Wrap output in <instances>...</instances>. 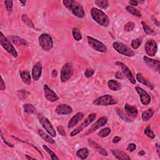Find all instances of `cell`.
Instances as JSON below:
<instances>
[{
  "label": "cell",
  "mask_w": 160,
  "mask_h": 160,
  "mask_svg": "<svg viewBox=\"0 0 160 160\" xmlns=\"http://www.w3.org/2000/svg\"><path fill=\"white\" fill-rule=\"evenodd\" d=\"M63 3L64 6L70 10L77 17L80 18L85 17V13L83 7L78 2L73 1V0H65V1H63Z\"/></svg>",
  "instance_id": "1"
},
{
  "label": "cell",
  "mask_w": 160,
  "mask_h": 160,
  "mask_svg": "<svg viewBox=\"0 0 160 160\" xmlns=\"http://www.w3.org/2000/svg\"><path fill=\"white\" fill-rule=\"evenodd\" d=\"M91 14L93 19L100 26L108 27L110 24V20L108 16L99 9L96 8H93L91 10Z\"/></svg>",
  "instance_id": "2"
},
{
  "label": "cell",
  "mask_w": 160,
  "mask_h": 160,
  "mask_svg": "<svg viewBox=\"0 0 160 160\" xmlns=\"http://www.w3.org/2000/svg\"><path fill=\"white\" fill-rule=\"evenodd\" d=\"M39 45L41 48L45 52H48L51 50L53 47V41L52 36L43 33L38 38Z\"/></svg>",
  "instance_id": "3"
},
{
  "label": "cell",
  "mask_w": 160,
  "mask_h": 160,
  "mask_svg": "<svg viewBox=\"0 0 160 160\" xmlns=\"http://www.w3.org/2000/svg\"><path fill=\"white\" fill-rule=\"evenodd\" d=\"M0 43H1L2 46L3 47V48L6 50V51L11 54V55H13V57L16 58L18 56V53L16 52L14 47L11 43L10 39L6 38L3 34L2 32H1V33H0Z\"/></svg>",
  "instance_id": "4"
},
{
  "label": "cell",
  "mask_w": 160,
  "mask_h": 160,
  "mask_svg": "<svg viewBox=\"0 0 160 160\" xmlns=\"http://www.w3.org/2000/svg\"><path fill=\"white\" fill-rule=\"evenodd\" d=\"M113 47L117 52L121 55L129 57H131L134 55V53L132 49L124 43H121V42H114L113 43Z\"/></svg>",
  "instance_id": "5"
},
{
  "label": "cell",
  "mask_w": 160,
  "mask_h": 160,
  "mask_svg": "<svg viewBox=\"0 0 160 160\" xmlns=\"http://www.w3.org/2000/svg\"><path fill=\"white\" fill-rule=\"evenodd\" d=\"M39 121L40 122L41 124L43 126V128L46 130V131L52 137H56V131L52 125L51 123L48 120L46 117L43 116L42 115H39L38 116Z\"/></svg>",
  "instance_id": "6"
},
{
  "label": "cell",
  "mask_w": 160,
  "mask_h": 160,
  "mask_svg": "<svg viewBox=\"0 0 160 160\" xmlns=\"http://www.w3.org/2000/svg\"><path fill=\"white\" fill-rule=\"evenodd\" d=\"M117 101L109 95L100 96L93 102V104L96 106H109L115 105Z\"/></svg>",
  "instance_id": "7"
},
{
  "label": "cell",
  "mask_w": 160,
  "mask_h": 160,
  "mask_svg": "<svg viewBox=\"0 0 160 160\" xmlns=\"http://www.w3.org/2000/svg\"><path fill=\"white\" fill-rule=\"evenodd\" d=\"M73 74V66L70 63H66L61 68L60 78L63 83L68 81L72 77Z\"/></svg>",
  "instance_id": "8"
},
{
  "label": "cell",
  "mask_w": 160,
  "mask_h": 160,
  "mask_svg": "<svg viewBox=\"0 0 160 160\" xmlns=\"http://www.w3.org/2000/svg\"><path fill=\"white\" fill-rule=\"evenodd\" d=\"M87 39L89 45L95 51L101 53H106L107 52L106 46L101 41L90 36H88Z\"/></svg>",
  "instance_id": "9"
},
{
  "label": "cell",
  "mask_w": 160,
  "mask_h": 160,
  "mask_svg": "<svg viewBox=\"0 0 160 160\" xmlns=\"http://www.w3.org/2000/svg\"><path fill=\"white\" fill-rule=\"evenodd\" d=\"M96 115L95 113L90 114L87 118L85 121H84V122L79 126V127H78L77 129H75L74 130H73L70 133V136L71 137H73L76 135H77L78 134H79L81 131H82L84 129L86 128L89 124H91L93 121H94V120L96 118Z\"/></svg>",
  "instance_id": "10"
},
{
  "label": "cell",
  "mask_w": 160,
  "mask_h": 160,
  "mask_svg": "<svg viewBox=\"0 0 160 160\" xmlns=\"http://www.w3.org/2000/svg\"><path fill=\"white\" fill-rule=\"evenodd\" d=\"M145 52L150 56H155L158 51V46L156 42L153 39H149L145 45Z\"/></svg>",
  "instance_id": "11"
},
{
  "label": "cell",
  "mask_w": 160,
  "mask_h": 160,
  "mask_svg": "<svg viewBox=\"0 0 160 160\" xmlns=\"http://www.w3.org/2000/svg\"><path fill=\"white\" fill-rule=\"evenodd\" d=\"M135 89L140 95L141 103L143 105H148L151 102V97L149 95L144 89L138 86H136L135 88Z\"/></svg>",
  "instance_id": "12"
},
{
  "label": "cell",
  "mask_w": 160,
  "mask_h": 160,
  "mask_svg": "<svg viewBox=\"0 0 160 160\" xmlns=\"http://www.w3.org/2000/svg\"><path fill=\"white\" fill-rule=\"evenodd\" d=\"M108 122V119L106 117H102L99 118L97 121L91 126V128L85 134H84V136H88V134L92 133L93 132H94L95 131H96L97 129L99 128L100 127H102V126L105 125Z\"/></svg>",
  "instance_id": "13"
},
{
  "label": "cell",
  "mask_w": 160,
  "mask_h": 160,
  "mask_svg": "<svg viewBox=\"0 0 160 160\" xmlns=\"http://www.w3.org/2000/svg\"><path fill=\"white\" fill-rule=\"evenodd\" d=\"M116 64L121 67V69H122V71H123V74L125 75V77L129 80V81L131 83H133V84H135L136 83V80H135V79H134V78L133 77V75L131 71L128 68V66H126L122 62H116Z\"/></svg>",
  "instance_id": "14"
},
{
  "label": "cell",
  "mask_w": 160,
  "mask_h": 160,
  "mask_svg": "<svg viewBox=\"0 0 160 160\" xmlns=\"http://www.w3.org/2000/svg\"><path fill=\"white\" fill-rule=\"evenodd\" d=\"M72 108L66 104H60L57 106L55 109V112L60 115H68L72 113Z\"/></svg>",
  "instance_id": "15"
},
{
  "label": "cell",
  "mask_w": 160,
  "mask_h": 160,
  "mask_svg": "<svg viewBox=\"0 0 160 160\" xmlns=\"http://www.w3.org/2000/svg\"><path fill=\"white\" fill-rule=\"evenodd\" d=\"M143 60H144L145 63L149 67V68L153 69L155 71L159 73V70H160L159 61L153 60V59H151L147 56L143 57Z\"/></svg>",
  "instance_id": "16"
},
{
  "label": "cell",
  "mask_w": 160,
  "mask_h": 160,
  "mask_svg": "<svg viewBox=\"0 0 160 160\" xmlns=\"http://www.w3.org/2000/svg\"><path fill=\"white\" fill-rule=\"evenodd\" d=\"M44 93L46 98L50 102H55L59 99L55 92L50 89L47 85H44Z\"/></svg>",
  "instance_id": "17"
},
{
  "label": "cell",
  "mask_w": 160,
  "mask_h": 160,
  "mask_svg": "<svg viewBox=\"0 0 160 160\" xmlns=\"http://www.w3.org/2000/svg\"><path fill=\"white\" fill-rule=\"evenodd\" d=\"M42 68L41 64L40 63H37L33 66L32 70V77L35 81H38L40 78L42 74Z\"/></svg>",
  "instance_id": "18"
},
{
  "label": "cell",
  "mask_w": 160,
  "mask_h": 160,
  "mask_svg": "<svg viewBox=\"0 0 160 160\" xmlns=\"http://www.w3.org/2000/svg\"><path fill=\"white\" fill-rule=\"evenodd\" d=\"M84 118V115L82 113H78L74 115L71 120H70L68 124V128H71L74 126L77 125L78 123H80Z\"/></svg>",
  "instance_id": "19"
},
{
  "label": "cell",
  "mask_w": 160,
  "mask_h": 160,
  "mask_svg": "<svg viewBox=\"0 0 160 160\" xmlns=\"http://www.w3.org/2000/svg\"><path fill=\"white\" fill-rule=\"evenodd\" d=\"M88 143H89V146H91L92 148H95L99 154H101L104 156H107L108 155V152L106 151V149H104L103 148H102L99 145H98L97 143L92 141L91 140H89Z\"/></svg>",
  "instance_id": "20"
},
{
  "label": "cell",
  "mask_w": 160,
  "mask_h": 160,
  "mask_svg": "<svg viewBox=\"0 0 160 160\" xmlns=\"http://www.w3.org/2000/svg\"><path fill=\"white\" fill-rule=\"evenodd\" d=\"M111 153L118 159H130V157L127 154L120 149H111Z\"/></svg>",
  "instance_id": "21"
},
{
  "label": "cell",
  "mask_w": 160,
  "mask_h": 160,
  "mask_svg": "<svg viewBox=\"0 0 160 160\" xmlns=\"http://www.w3.org/2000/svg\"><path fill=\"white\" fill-rule=\"evenodd\" d=\"M124 109L127 115L131 117L134 118L136 117L138 115V109L135 106L126 104L124 106Z\"/></svg>",
  "instance_id": "22"
},
{
  "label": "cell",
  "mask_w": 160,
  "mask_h": 160,
  "mask_svg": "<svg viewBox=\"0 0 160 160\" xmlns=\"http://www.w3.org/2000/svg\"><path fill=\"white\" fill-rule=\"evenodd\" d=\"M108 88L112 91H119L121 88V84L116 80H110L108 82Z\"/></svg>",
  "instance_id": "23"
},
{
  "label": "cell",
  "mask_w": 160,
  "mask_h": 160,
  "mask_svg": "<svg viewBox=\"0 0 160 160\" xmlns=\"http://www.w3.org/2000/svg\"><path fill=\"white\" fill-rule=\"evenodd\" d=\"M38 133L39 134V136L42 138L45 141L50 143V144H55V140L52 138V136L48 135V134L45 133L43 130H39L38 131Z\"/></svg>",
  "instance_id": "24"
},
{
  "label": "cell",
  "mask_w": 160,
  "mask_h": 160,
  "mask_svg": "<svg viewBox=\"0 0 160 160\" xmlns=\"http://www.w3.org/2000/svg\"><path fill=\"white\" fill-rule=\"evenodd\" d=\"M136 80H138V82L146 85L147 87L150 88L151 89H153V85L146 78H145L144 77H143L142 74L138 73L136 74Z\"/></svg>",
  "instance_id": "25"
},
{
  "label": "cell",
  "mask_w": 160,
  "mask_h": 160,
  "mask_svg": "<svg viewBox=\"0 0 160 160\" xmlns=\"http://www.w3.org/2000/svg\"><path fill=\"white\" fill-rule=\"evenodd\" d=\"M20 74L21 80L23 81L27 84L28 85H30L31 84V76L30 73L28 71H22L20 72Z\"/></svg>",
  "instance_id": "26"
},
{
  "label": "cell",
  "mask_w": 160,
  "mask_h": 160,
  "mask_svg": "<svg viewBox=\"0 0 160 160\" xmlns=\"http://www.w3.org/2000/svg\"><path fill=\"white\" fill-rule=\"evenodd\" d=\"M77 156L81 159H85L89 156V151L86 148H81L77 152Z\"/></svg>",
  "instance_id": "27"
},
{
  "label": "cell",
  "mask_w": 160,
  "mask_h": 160,
  "mask_svg": "<svg viewBox=\"0 0 160 160\" xmlns=\"http://www.w3.org/2000/svg\"><path fill=\"white\" fill-rule=\"evenodd\" d=\"M9 38L11 39V41L13 42L14 44L18 45V46H20V45L26 46V45H27V42L20 37L13 36L9 37Z\"/></svg>",
  "instance_id": "28"
},
{
  "label": "cell",
  "mask_w": 160,
  "mask_h": 160,
  "mask_svg": "<svg viewBox=\"0 0 160 160\" xmlns=\"http://www.w3.org/2000/svg\"><path fill=\"white\" fill-rule=\"evenodd\" d=\"M154 111L152 109H149L146 111H143L142 113V119L144 121H148L151 118H152L154 115Z\"/></svg>",
  "instance_id": "29"
},
{
  "label": "cell",
  "mask_w": 160,
  "mask_h": 160,
  "mask_svg": "<svg viewBox=\"0 0 160 160\" xmlns=\"http://www.w3.org/2000/svg\"><path fill=\"white\" fill-rule=\"evenodd\" d=\"M21 20L24 23V24H26L27 27L31 28H35L34 24L33 23V22L31 21V20L28 17V16L26 14H23L21 16Z\"/></svg>",
  "instance_id": "30"
},
{
  "label": "cell",
  "mask_w": 160,
  "mask_h": 160,
  "mask_svg": "<svg viewBox=\"0 0 160 160\" xmlns=\"http://www.w3.org/2000/svg\"><path fill=\"white\" fill-rule=\"evenodd\" d=\"M126 10H127L128 12L130 13L134 16H138V17H141V13L137 10L135 8H134L131 6H127L126 7Z\"/></svg>",
  "instance_id": "31"
},
{
  "label": "cell",
  "mask_w": 160,
  "mask_h": 160,
  "mask_svg": "<svg viewBox=\"0 0 160 160\" xmlns=\"http://www.w3.org/2000/svg\"><path fill=\"white\" fill-rule=\"evenodd\" d=\"M95 3L99 8L102 9H106L109 6V2L107 0H96Z\"/></svg>",
  "instance_id": "32"
},
{
  "label": "cell",
  "mask_w": 160,
  "mask_h": 160,
  "mask_svg": "<svg viewBox=\"0 0 160 160\" xmlns=\"http://www.w3.org/2000/svg\"><path fill=\"white\" fill-rule=\"evenodd\" d=\"M73 36L76 41H80L82 39V35L78 28H74L72 31Z\"/></svg>",
  "instance_id": "33"
},
{
  "label": "cell",
  "mask_w": 160,
  "mask_h": 160,
  "mask_svg": "<svg viewBox=\"0 0 160 160\" xmlns=\"http://www.w3.org/2000/svg\"><path fill=\"white\" fill-rule=\"evenodd\" d=\"M23 108L24 112L27 114H32L35 111V108L31 104H25L24 105Z\"/></svg>",
  "instance_id": "34"
},
{
  "label": "cell",
  "mask_w": 160,
  "mask_h": 160,
  "mask_svg": "<svg viewBox=\"0 0 160 160\" xmlns=\"http://www.w3.org/2000/svg\"><path fill=\"white\" fill-rule=\"evenodd\" d=\"M141 43H142V39L141 38H136L132 40L131 46L133 48V49H137L141 45Z\"/></svg>",
  "instance_id": "35"
},
{
  "label": "cell",
  "mask_w": 160,
  "mask_h": 160,
  "mask_svg": "<svg viewBox=\"0 0 160 160\" xmlns=\"http://www.w3.org/2000/svg\"><path fill=\"white\" fill-rule=\"evenodd\" d=\"M111 133V129L109 128H105L104 129H102L98 133V136L102 138H105L108 136Z\"/></svg>",
  "instance_id": "36"
},
{
  "label": "cell",
  "mask_w": 160,
  "mask_h": 160,
  "mask_svg": "<svg viewBox=\"0 0 160 160\" xmlns=\"http://www.w3.org/2000/svg\"><path fill=\"white\" fill-rule=\"evenodd\" d=\"M141 25H142L143 30H144L145 32L146 33V34L149 35L153 34V30H152V28H151L150 27H149L146 23H145L144 21H142L141 22Z\"/></svg>",
  "instance_id": "37"
},
{
  "label": "cell",
  "mask_w": 160,
  "mask_h": 160,
  "mask_svg": "<svg viewBox=\"0 0 160 160\" xmlns=\"http://www.w3.org/2000/svg\"><path fill=\"white\" fill-rule=\"evenodd\" d=\"M43 148H44V149L46 151V152L48 153V154H49L50 156H51L52 159H53V160L59 159V158L57 157V156L56 155V154L53 152V151L51 149H49L47 146L43 145Z\"/></svg>",
  "instance_id": "38"
},
{
  "label": "cell",
  "mask_w": 160,
  "mask_h": 160,
  "mask_svg": "<svg viewBox=\"0 0 160 160\" xmlns=\"http://www.w3.org/2000/svg\"><path fill=\"white\" fill-rule=\"evenodd\" d=\"M145 135H146L148 138H149L151 139H153L155 137V134L153 133V131L151 130L149 126H148L147 127L145 128Z\"/></svg>",
  "instance_id": "39"
},
{
  "label": "cell",
  "mask_w": 160,
  "mask_h": 160,
  "mask_svg": "<svg viewBox=\"0 0 160 160\" xmlns=\"http://www.w3.org/2000/svg\"><path fill=\"white\" fill-rule=\"evenodd\" d=\"M116 113L118 115L120 118H121L123 121H125L126 122H131V120L123 113V112L121 110V109L116 108Z\"/></svg>",
  "instance_id": "40"
},
{
  "label": "cell",
  "mask_w": 160,
  "mask_h": 160,
  "mask_svg": "<svg viewBox=\"0 0 160 160\" xmlns=\"http://www.w3.org/2000/svg\"><path fill=\"white\" fill-rule=\"evenodd\" d=\"M134 28H135V24L133 22H128L124 25V29L126 31L130 32L133 31Z\"/></svg>",
  "instance_id": "41"
},
{
  "label": "cell",
  "mask_w": 160,
  "mask_h": 160,
  "mask_svg": "<svg viewBox=\"0 0 160 160\" xmlns=\"http://www.w3.org/2000/svg\"><path fill=\"white\" fill-rule=\"evenodd\" d=\"M5 4L7 11L10 13H11L13 8V2L12 1H5Z\"/></svg>",
  "instance_id": "42"
},
{
  "label": "cell",
  "mask_w": 160,
  "mask_h": 160,
  "mask_svg": "<svg viewBox=\"0 0 160 160\" xmlns=\"http://www.w3.org/2000/svg\"><path fill=\"white\" fill-rule=\"evenodd\" d=\"M95 73V71L91 69V68H88L86 69V70L85 71V77L86 78H90Z\"/></svg>",
  "instance_id": "43"
},
{
  "label": "cell",
  "mask_w": 160,
  "mask_h": 160,
  "mask_svg": "<svg viewBox=\"0 0 160 160\" xmlns=\"http://www.w3.org/2000/svg\"><path fill=\"white\" fill-rule=\"evenodd\" d=\"M136 146L135 144H134V143H131V144H130L128 147H127V149L128 151H130V152H133V151H134V150L136 149Z\"/></svg>",
  "instance_id": "44"
},
{
  "label": "cell",
  "mask_w": 160,
  "mask_h": 160,
  "mask_svg": "<svg viewBox=\"0 0 160 160\" xmlns=\"http://www.w3.org/2000/svg\"><path fill=\"white\" fill-rule=\"evenodd\" d=\"M57 130H58L59 133H60L61 134V135H62L63 136H66V132H65L64 128L62 127V126H58V127H57Z\"/></svg>",
  "instance_id": "45"
},
{
  "label": "cell",
  "mask_w": 160,
  "mask_h": 160,
  "mask_svg": "<svg viewBox=\"0 0 160 160\" xmlns=\"http://www.w3.org/2000/svg\"><path fill=\"white\" fill-rule=\"evenodd\" d=\"M1 136H2V140H3V141H4V143H5V144L6 145H8V146H10V147H14V145H13V144H11V143H9V142H8L4 137H3V134H2V133H1Z\"/></svg>",
  "instance_id": "46"
},
{
  "label": "cell",
  "mask_w": 160,
  "mask_h": 160,
  "mask_svg": "<svg viewBox=\"0 0 160 160\" xmlns=\"http://www.w3.org/2000/svg\"><path fill=\"white\" fill-rule=\"evenodd\" d=\"M115 77L117 78V79H119V80H122L124 78V77H123V75L121 73L119 72V71H118L115 74Z\"/></svg>",
  "instance_id": "47"
},
{
  "label": "cell",
  "mask_w": 160,
  "mask_h": 160,
  "mask_svg": "<svg viewBox=\"0 0 160 160\" xmlns=\"http://www.w3.org/2000/svg\"><path fill=\"white\" fill-rule=\"evenodd\" d=\"M0 88H1V90H2V91L5 90V88H6L5 84V83H4V81H3V78H2V80H1V85H0Z\"/></svg>",
  "instance_id": "48"
},
{
  "label": "cell",
  "mask_w": 160,
  "mask_h": 160,
  "mask_svg": "<svg viewBox=\"0 0 160 160\" xmlns=\"http://www.w3.org/2000/svg\"><path fill=\"white\" fill-rule=\"evenodd\" d=\"M120 140H121V138L120 136H115L113 139V143H118Z\"/></svg>",
  "instance_id": "49"
},
{
  "label": "cell",
  "mask_w": 160,
  "mask_h": 160,
  "mask_svg": "<svg viewBox=\"0 0 160 160\" xmlns=\"http://www.w3.org/2000/svg\"><path fill=\"white\" fill-rule=\"evenodd\" d=\"M129 3L133 6H138V2H137V1H130Z\"/></svg>",
  "instance_id": "50"
},
{
  "label": "cell",
  "mask_w": 160,
  "mask_h": 160,
  "mask_svg": "<svg viewBox=\"0 0 160 160\" xmlns=\"http://www.w3.org/2000/svg\"><path fill=\"white\" fill-rule=\"evenodd\" d=\"M52 77L53 78H55L57 77V75H58V72L56 70H54L53 71H52Z\"/></svg>",
  "instance_id": "51"
},
{
  "label": "cell",
  "mask_w": 160,
  "mask_h": 160,
  "mask_svg": "<svg viewBox=\"0 0 160 160\" xmlns=\"http://www.w3.org/2000/svg\"><path fill=\"white\" fill-rule=\"evenodd\" d=\"M156 149H157V152H158V154L159 155V156H160V150H159V145L158 143H156Z\"/></svg>",
  "instance_id": "52"
},
{
  "label": "cell",
  "mask_w": 160,
  "mask_h": 160,
  "mask_svg": "<svg viewBox=\"0 0 160 160\" xmlns=\"http://www.w3.org/2000/svg\"><path fill=\"white\" fill-rule=\"evenodd\" d=\"M138 155H140V156H143L145 155V151L144 150H141L140 151H139L138 152Z\"/></svg>",
  "instance_id": "53"
},
{
  "label": "cell",
  "mask_w": 160,
  "mask_h": 160,
  "mask_svg": "<svg viewBox=\"0 0 160 160\" xmlns=\"http://www.w3.org/2000/svg\"><path fill=\"white\" fill-rule=\"evenodd\" d=\"M26 157H27V158L28 159H35V158H32V157H30V156H29L28 155H26Z\"/></svg>",
  "instance_id": "54"
},
{
  "label": "cell",
  "mask_w": 160,
  "mask_h": 160,
  "mask_svg": "<svg viewBox=\"0 0 160 160\" xmlns=\"http://www.w3.org/2000/svg\"><path fill=\"white\" fill-rule=\"evenodd\" d=\"M20 3L23 4V5H25V4H26L27 2L26 1H24V2H22V1H20Z\"/></svg>",
  "instance_id": "55"
}]
</instances>
